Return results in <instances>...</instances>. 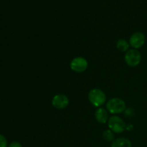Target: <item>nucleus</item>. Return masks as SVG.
Returning <instances> with one entry per match:
<instances>
[{"mask_svg":"<svg viewBox=\"0 0 147 147\" xmlns=\"http://www.w3.org/2000/svg\"><path fill=\"white\" fill-rule=\"evenodd\" d=\"M88 100L95 107H101L106 102V96L104 92L99 88H93L88 93Z\"/></svg>","mask_w":147,"mask_h":147,"instance_id":"1","label":"nucleus"},{"mask_svg":"<svg viewBox=\"0 0 147 147\" xmlns=\"http://www.w3.org/2000/svg\"><path fill=\"white\" fill-rule=\"evenodd\" d=\"M126 103L119 98H111L106 103V109L112 114L121 113L126 110Z\"/></svg>","mask_w":147,"mask_h":147,"instance_id":"2","label":"nucleus"},{"mask_svg":"<svg viewBox=\"0 0 147 147\" xmlns=\"http://www.w3.org/2000/svg\"><path fill=\"white\" fill-rule=\"evenodd\" d=\"M108 125L109 129L116 134L122 133L126 129V125L124 121L118 116H112L109 118Z\"/></svg>","mask_w":147,"mask_h":147,"instance_id":"3","label":"nucleus"},{"mask_svg":"<svg viewBox=\"0 0 147 147\" xmlns=\"http://www.w3.org/2000/svg\"><path fill=\"white\" fill-rule=\"evenodd\" d=\"M124 60L129 66L136 67L142 61V54L136 49H130L125 54Z\"/></svg>","mask_w":147,"mask_h":147,"instance_id":"4","label":"nucleus"},{"mask_svg":"<svg viewBox=\"0 0 147 147\" xmlns=\"http://www.w3.org/2000/svg\"><path fill=\"white\" fill-rule=\"evenodd\" d=\"M70 68L76 73H83L86 71L88 66L87 60L83 57H75L70 62Z\"/></svg>","mask_w":147,"mask_h":147,"instance_id":"5","label":"nucleus"},{"mask_svg":"<svg viewBox=\"0 0 147 147\" xmlns=\"http://www.w3.org/2000/svg\"><path fill=\"white\" fill-rule=\"evenodd\" d=\"M146 42V37L140 32H137L132 34L129 39V44L133 49H139L144 45Z\"/></svg>","mask_w":147,"mask_h":147,"instance_id":"6","label":"nucleus"},{"mask_svg":"<svg viewBox=\"0 0 147 147\" xmlns=\"http://www.w3.org/2000/svg\"><path fill=\"white\" fill-rule=\"evenodd\" d=\"M52 105L55 109L61 110L64 109L69 105V98L66 95H55L52 99Z\"/></svg>","mask_w":147,"mask_h":147,"instance_id":"7","label":"nucleus"},{"mask_svg":"<svg viewBox=\"0 0 147 147\" xmlns=\"http://www.w3.org/2000/svg\"><path fill=\"white\" fill-rule=\"evenodd\" d=\"M95 117L98 123H106L109 121V113L107 109L102 107L98 108L95 112Z\"/></svg>","mask_w":147,"mask_h":147,"instance_id":"8","label":"nucleus"},{"mask_svg":"<svg viewBox=\"0 0 147 147\" xmlns=\"http://www.w3.org/2000/svg\"><path fill=\"white\" fill-rule=\"evenodd\" d=\"M111 147H132V144L129 139L121 137L115 139L111 143Z\"/></svg>","mask_w":147,"mask_h":147,"instance_id":"9","label":"nucleus"},{"mask_svg":"<svg viewBox=\"0 0 147 147\" xmlns=\"http://www.w3.org/2000/svg\"><path fill=\"white\" fill-rule=\"evenodd\" d=\"M129 46H130L129 42H128L124 39H119L116 42V47L118 50L121 52L126 53L129 50Z\"/></svg>","mask_w":147,"mask_h":147,"instance_id":"10","label":"nucleus"},{"mask_svg":"<svg viewBox=\"0 0 147 147\" xmlns=\"http://www.w3.org/2000/svg\"><path fill=\"white\" fill-rule=\"evenodd\" d=\"M102 136H103V139L107 142H111L112 143L115 140L114 133L111 130H110V129L104 131Z\"/></svg>","mask_w":147,"mask_h":147,"instance_id":"11","label":"nucleus"},{"mask_svg":"<svg viewBox=\"0 0 147 147\" xmlns=\"http://www.w3.org/2000/svg\"><path fill=\"white\" fill-rule=\"evenodd\" d=\"M0 147H8L7 139L2 134H0Z\"/></svg>","mask_w":147,"mask_h":147,"instance_id":"12","label":"nucleus"},{"mask_svg":"<svg viewBox=\"0 0 147 147\" xmlns=\"http://www.w3.org/2000/svg\"><path fill=\"white\" fill-rule=\"evenodd\" d=\"M8 147H22V146L20 142H13L8 145Z\"/></svg>","mask_w":147,"mask_h":147,"instance_id":"13","label":"nucleus"}]
</instances>
